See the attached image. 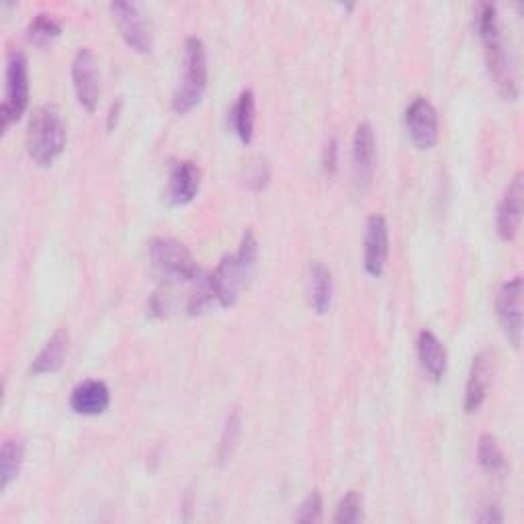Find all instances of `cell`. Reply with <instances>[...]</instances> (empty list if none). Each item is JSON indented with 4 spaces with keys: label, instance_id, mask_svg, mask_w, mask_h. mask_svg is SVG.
I'll return each instance as SVG.
<instances>
[{
    "label": "cell",
    "instance_id": "e0dca14e",
    "mask_svg": "<svg viewBox=\"0 0 524 524\" xmlns=\"http://www.w3.org/2000/svg\"><path fill=\"white\" fill-rule=\"evenodd\" d=\"M68 346H70V334L66 328H58L52 338L41 348L39 355L31 363L33 375H50L62 369L66 357H68Z\"/></svg>",
    "mask_w": 524,
    "mask_h": 524
},
{
    "label": "cell",
    "instance_id": "8fae6325",
    "mask_svg": "<svg viewBox=\"0 0 524 524\" xmlns=\"http://www.w3.org/2000/svg\"><path fill=\"white\" fill-rule=\"evenodd\" d=\"M522 203H524V177L522 172H516L508 189L504 191L496 211V232L504 242H512L520 230Z\"/></svg>",
    "mask_w": 524,
    "mask_h": 524
},
{
    "label": "cell",
    "instance_id": "9c48e42d",
    "mask_svg": "<svg viewBox=\"0 0 524 524\" xmlns=\"http://www.w3.org/2000/svg\"><path fill=\"white\" fill-rule=\"evenodd\" d=\"M496 314L500 326L514 348L522 342V277L516 275L502 283L496 295Z\"/></svg>",
    "mask_w": 524,
    "mask_h": 524
},
{
    "label": "cell",
    "instance_id": "484cf974",
    "mask_svg": "<svg viewBox=\"0 0 524 524\" xmlns=\"http://www.w3.org/2000/svg\"><path fill=\"white\" fill-rule=\"evenodd\" d=\"M322 508H324V502H322V494L318 490H312L308 494V498H305L295 514V520L297 522H318L322 518Z\"/></svg>",
    "mask_w": 524,
    "mask_h": 524
},
{
    "label": "cell",
    "instance_id": "7c38bea8",
    "mask_svg": "<svg viewBox=\"0 0 524 524\" xmlns=\"http://www.w3.org/2000/svg\"><path fill=\"white\" fill-rule=\"evenodd\" d=\"M201 187V172L199 166L191 160L172 162L168 172V187L166 201L170 205H187L191 203Z\"/></svg>",
    "mask_w": 524,
    "mask_h": 524
},
{
    "label": "cell",
    "instance_id": "2e32d148",
    "mask_svg": "<svg viewBox=\"0 0 524 524\" xmlns=\"http://www.w3.org/2000/svg\"><path fill=\"white\" fill-rule=\"evenodd\" d=\"M492 383V357L488 353L475 355L469 377H467V387H465V412L473 414L482 404L486 402L488 389Z\"/></svg>",
    "mask_w": 524,
    "mask_h": 524
},
{
    "label": "cell",
    "instance_id": "d4e9b609",
    "mask_svg": "<svg viewBox=\"0 0 524 524\" xmlns=\"http://www.w3.org/2000/svg\"><path fill=\"white\" fill-rule=\"evenodd\" d=\"M363 518V496L359 492H348L336 506L334 522L338 524H357Z\"/></svg>",
    "mask_w": 524,
    "mask_h": 524
},
{
    "label": "cell",
    "instance_id": "83f0119b",
    "mask_svg": "<svg viewBox=\"0 0 524 524\" xmlns=\"http://www.w3.org/2000/svg\"><path fill=\"white\" fill-rule=\"evenodd\" d=\"M477 520H479V522H504L502 508H500L496 502H492V504H488V506L484 508L482 514L477 516Z\"/></svg>",
    "mask_w": 524,
    "mask_h": 524
},
{
    "label": "cell",
    "instance_id": "603a6c76",
    "mask_svg": "<svg viewBox=\"0 0 524 524\" xmlns=\"http://www.w3.org/2000/svg\"><path fill=\"white\" fill-rule=\"evenodd\" d=\"M62 33V23L50 15V13H39L31 19L27 27V37L37 48H46L54 39H58Z\"/></svg>",
    "mask_w": 524,
    "mask_h": 524
},
{
    "label": "cell",
    "instance_id": "5bb4252c",
    "mask_svg": "<svg viewBox=\"0 0 524 524\" xmlns=\"http://www.w3.org/2000/svg\"><path fill=\"white\" fill-rule=\"evenodd\" d=\"M375 156H377V142H375V131L369 121H363L353 138V170H355V181L361 191H365L373 179L375 170Z\"/></svg>",
    "mask_w": 524,
    "mask_h": 524
},
{
    "label": "cell",
    "instance_id": "ffe728a7",
    "mask_svg": "<svg viewBox=\"0 0 524 524\" xmlns=\"http://www.w3.org/2000/svg\"><path fill=\"white\" fill-rule=\"evenodd\" d=\"M25 459V441L19 434L9 436L0 449V490L7 492L9 486L15 482L21 473Z\"/></svg>",
    "mask_w": 524,
    "mask_h": 524
},
{
    "label": "cell",
    "instance_id": "3957f363",
    "mask_svg": "<svg viewBox=\"0 0 524 524\" xmlns=\"http://www.w3.org/2000/svg\"><path fill=\"white\" fill-rule=\"evenodd\" d=\"M66 123L56 105L46 103L33 111L27 127V152L41 168L52 166L66 148Z\"/></svg>",
    "mask_w": 524,
    "mask_h": 524
},
{
    "label": "cell",
    "instance_id": "6da1fadb",
    "mask_svg": "<svg viewBox=\"0 0 524 524\" xmlns=\"http://www.w3.org/2000/svg\"><path fill=\"white\" fill-rule=\"evenodd\" d=\"M477 31L486 48V64L490 78L494 80L498 93L506 101L518 99V76L512 52L506 48V41L500 27L498 9L492 3L477 7Z\"/></svg>",
    "mask_w": 524,
    "mask_h": 524
},
{
    "label": "cell",
    "instance_id": "9a60e30c",
    "mask_svg": "<svg viewBox=\"0 0 524 524\" xmlns=\"http://www.w3.org/2000/svg\"><path fill=\"white\" fill-rule=\"evenodd\" d=\"M111 404V391L105 381L86 379L70 393V408L80 416H99Z\"/></svg>",
    "mask_w": 524,
    "mask_h": 524
},
{
    "label": "cell",
    "instance_id": "44dd1931",
    "mask_svg": "<svg viewBox=\"0 0 524 524\" xmlns=\"http://www.w3.org/2000/svg\"><path fill=\"white\" fill-rule=\"evenodd\" d=\"M234 134L242 144H250L254 138V121H256V99L252 91H242L230 111Z\"/></svg>",
    "mask_w": 524,
    "mask_h": 524
},
{
    "label": "cell",
    "instance_id": "4316f807",
    "mask_svg": "<svg viewBox=\"0 0 524 524\" xmlns=\"http://www.w3.org/2000/svg\"><path fill=\"white\" fill-rule=\"evenodd\" d=\"M336 156H338V142L336 138H332L328 144H326V150H324V170L326 172H334L336 170Z\"/></svg>",
    "mask_w": 524,
    "mask_h": 524
},
{
    "label": "cell",
    "instance_id": "ba28073f",
    "mask_svg": "<svg viewBox=\"0 0 524 524\" xmlns=\"http://www.w3.org/2000/svg\"><path fill=\"white\" fill-rule=\"evenodd\" d=\"M72 82L78 103L95 113L101 99V72L95 54L89 48H80L72 62Z\"/></svg>",
    "mask_w": 524,
    "mask_h": 524
},
{
    "label": "cell",
    "instance_id": "7402d4cb",
    "mask_svg": "<svg viewBox=\"0 0 524 524\" xmlns=\"http://www.w3.org/2000/svg\"><path fill=\"white\" fill-rule=\"evenodd\" d=\"M477 461H479V465H482V469L490 475H502L506 471V457H504L494 434L486 432V434L479 436Z\"/></svg>",
    "mask_w": 524,
    "mask_h": 524
},
{
    "label": "cell",
    "instance_id": "5b68a950",
    "mask_svg": "<svg viewBox=\"0 0 524 524\" xmlns=\"http://www.w3.org/2000/svg\"><path fill=\"white\" fill-rule=\"evenodd\" d=\"M207 89V54L199 37H189L185 41L183 54V76L172 95V109L179 115L193 111Z\"/></svg>",
    "mask_w": 524,
    "mask_h": 524
},
{
    "label": "cell",
    "instance_id": "cb8c5ba5",
    "mask_svg": "<svg viewBox=\"0 0 524 524\" xmlns=\"http://www.w3.org/2000/svg\"><path fill=\"white\" fill-rule=\"evenodd\" d=\"M240 432H242V416L238 410H232L228 420H226V426H224V432H222V441H220V453H217V457H220V463H228L234 455V449L238 445V439H240Z\"/></svg>",
    "mask_w": 524,
    "mask_h": 524
},
{
    "label": "cell",
    "instance_id": "277c9868",
    "mask_svg": "<svg viewBox=\"0 0 524 524\" xmlns=\"http://www.w3.org/2000/svg\"><path fill=\"white\" fill-rule=\"evenodd\" d=\"M152 269L164 287L191 285L201 269L185 244L174 238H156L150 242Z\"/></svg>",
    "mask_w": 524,
    "mask_h": 524
},
{
    "label": "cell",
    "instance_id": "7a4b0ae2",
    "mask_svg": "<svg viewBox=\"0 0 524 524\" xmlns=\"http://www.w3.org/2000/svg\"><path fill=\"white\" fill-rule=\"evenodd\" d=\"M256 258H258V242L254 238L252 230H246L238 250L234 254H228L220 260L213 277L215 297L220 301L222 308H232L238 301L240 293L248 285L250 277L256 269Z\"/></svg>",
    "mask_w": 524,
    "mask_h": 524
},
{
    "label": "cell",
    "instance_id": "4fadbf2b",
    "mask_svg": "<svg viewBox=\"0 0 524 524\" xmlns=\"http://www.w3.org/2000/svg\"><path fill=\"white\" fill-rule=\"evenodd\" d=\"M389 256V226L383 215H371L365 226V271L381 277Z\"/></svg>",
    "mask_w": 524,
    "mask_h": 524
},
{
    "label": "cell",
    "instance_id": "d6986e66",
    "mask_svg": "<svg viewBox=\"0 0 524 524\" xmlns=\"http://www.w3.org/2000/svg\"><path fill=\"white\" fill-rule=\"evenodd\" d=\"M334 293V281L330 269L322 260H312L310 265V301L318 316L328 314Z\"/></svg>",
    "mask_w": 524,
    "mask_h": 524
},
{
    "label": "cell",
    "instance_id": "ac0fdd59",
    "mask_svg": "<svg viewBox=\"0 0 524 524\" xmlns=\"http://www.w3.org/2000/svg\"><path fill=\"white\" fill-rule=\"evenodd\" d=\"M418 357L432 381H441L447 373V351L434 332L422 330L418 334Z\"/></svg>",
    "mask_w": 524,
    "mask_h": 524
},
{
    "label": "cell",
    "instance_id": "30bf717a",
    "mask_svg": "<svg viewBox=\"0 0 524 524\" xmlns=\"http://www.w3.org/2000/svg\"><path fill=\"white\" fill-rule=\"evenodd\" d=\"M406 127L416 148L430 150L439 142V115L426 97H416L406 109Z\"/></svg>",
    "mask_w": 524,
    "mask_h": 524
},
{
    "label": "cell",
    "instance_id": "8992f818",
    "mask_svg": "<svg viewBox=\"0 0 524 524\" xmlns=\"http://www.w3.org/2000/svg\"><path fill=\"white\" fill-rule=\"evenodd\" d=\"M29 105V64L23 52L11 50L5 70V101L0 107L3 129L23 117Z\"/></svg>",
    "mask_w": 524,
    "mask_h": 524
},
{
    "label": "cell",
    "instance_id": "52a82bcc",
    "mask_svg": "<svg viewBox=\"0 0 524 524\" xmlns=\"http://www.w3.org/2000/svg\"><path fill=\"white\" fill-rule=\"evenodd\" d=\"M111 13L127 46L138 54H150L154 46V37H152V27L142 13V7L138 3H125V0H119V3L111 5Z\"/></svg>",
    "mask_w": 524,
    "mask_h": 524
}]
</instances>
